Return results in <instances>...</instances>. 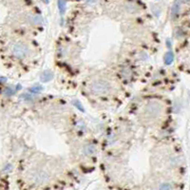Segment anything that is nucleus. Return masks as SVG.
<instances>
[{
    "mask_svg": "<svg viewBox=\"0 0 190 190\" xmlns=\"http://www.w3.org/2000/svg\"><path fill=\"white\" fill-rule=\"evenodd\" d=\"M163 111V106L159 102L152 101L146 106V113L151 117H157Z\"/></svg>",
    "mask_w": 190,
    "mask_h": 190,
    "instance_id": "nucleus-3",
    "label": "nucleus"
},
{
    "mask_svg": "<svg viewBox=\"0 0 190 190\" xmlns=\"http://www.w3.org/2000/svg\"><path fill=\"white\" fill-rule=\"evenodd\" d=\"M90 90L92 93L96 95L109 94L111 91V85L104 79H99L94 81L90 85Z\"/></svg>",
    "mask_w": 190,
    "mask_h": 190,
    "instance_id": "nucleus-1",
    "label": "nucleus"
},
{
    "mask_svg": "<svg viewBox=\"0 0 190 190\" xmlns=\"http://www.w3.org/2000/svg\"><path fill=\"white\" fill-rule=\"evenodd\" d=\"M173 59H174L173 53H172V52H170V51H169V52H167V53H166V64L170 65V64L172 63Z\"/></svg>",
    "mask_w": 190,
    "mask_h": 190,
    "instance_id": "nucleus-10",
    "label": "nucleus"
},
{
    "mask_svg": "<svg viewBox=\"0 0 190 190\" xmlns=\"http://www.w3.org/2000/svg\"><path fill=\"white\" fill-rule=\"evenodd\" d=\"M30 179L33 180L34 183H45L46 182L49 181L50 176L48 175V173H46L43 170H38V171H35L32 174V177Z\"/></svg>",
    "mask_w": 190,
    "mask_h": 190,
    "instance_id": "nucleus-4",
    "label": "nucleus"
},
{
    "mask_svg": "<svg viewBox=\"0 0 190 190\" xmlns=\"http://www.w3.org/2000/svg\"><path fill=\"white\" fill-rule=\"evenodd\" d=\"M41 79H42L43 82H48L52 79V73L50 72V71H46V72H44V74L42 75V77H41Z\"/></svg>",
    "mask_w": 190,
    "mask_h": 190,
    "instance_id": "nucleus-8",
    "label": "nucleus"
},
{
    "mask_svg": "<svg viewBox=\"0 0 190 190\" xmlns=\"http://www.w3.org/2000/svg\"><path fill=\"white\" fill-rule=\"evenodd\" d=\"M12 52L14 57L18 59H24L30 53V50L27 45L23 43H16L12 47Z\"/></svg>",
    "mask_w": 190,
    "mask_h": 190,
    "instance_id": "nucleus-2",
    "label": "nucleus"
},
{
    "mask_svg": "<svg viewBox=\"0 0 190 190\" xmlns=\"http://www.w3.org/2000/svg\"><path fill=\"white\" fill-rule=\"evenodd\" d=\"M30 21L32 22L33 24L38 25V24L42 23V17H41L40 15H34V16H33L32 18L30 19Z\"/></svg>",
    "mask_w": 190,
    "mask_h": 190,
    "instance_id": "nucleus-7",
    "label": "nucleus"
},
{
    "mask_svg": "<svg viewBox=\"0 0 190 190\" xmlns=\"http://www.w3.org/2000/svg\"><path fill=\"white\" fill-rule=\"evenodd\" d=\"M58 6H59V10H60L61 14H63L65 13V10H66V1L65 0H59Z\"/></svg>",
    "mask_w": 190,
    "mask_h": 190,
    "instance_id": "nucleus-9",
    "label": "nucleus"
},
{
    "mask_svg": "<svg viewBox=\"0 0 190 190\" xmlns=\"http://www.w3.org/2000/svg\"><path fill=\"white\" fill-rule=\"evenodd\" d=\"M96 150V147L93 143H89V145H86L84 147V152L86 155H91V154H93Z\"/></svg>",
    "mask_w": 190,
    "mask_h": 190,
    "instance_id": "nucleus-5",
    "label": "nucleus"
},
{
    "mask_svg": "<svg viewBox=\"0 0 190 190\" xmlns=\"http://www.w3.org/2000/svg\"><path fill=\"white\" fill-rule=\"evenodd\" d=\"M180 1L179 0H177V1L174 3V6L172 8V16H176V15L178 14L179 11H180Z\"/></svg>",
    "mask_w": 190,
    "mask_h": 190,
    "instance_id": "nucleus-6",
    "label": "nucleus"
},
{
    "mask_svg": "<svg viewBox=\"0 0 190 190\" xmlns=\"http://www.w3.org/2000/svg\"><path fill=\"white\" fill-rule=\"evenodd\" d=\"M172 186H169V184H163V186H160V188L162 189H168V188H171Z\"/></svg>",
    "mask_w": 190,
    "mask_h": 190,
    "instance_id": "nucleus-11",
    "label": "nucleus"
}]
</instances>
